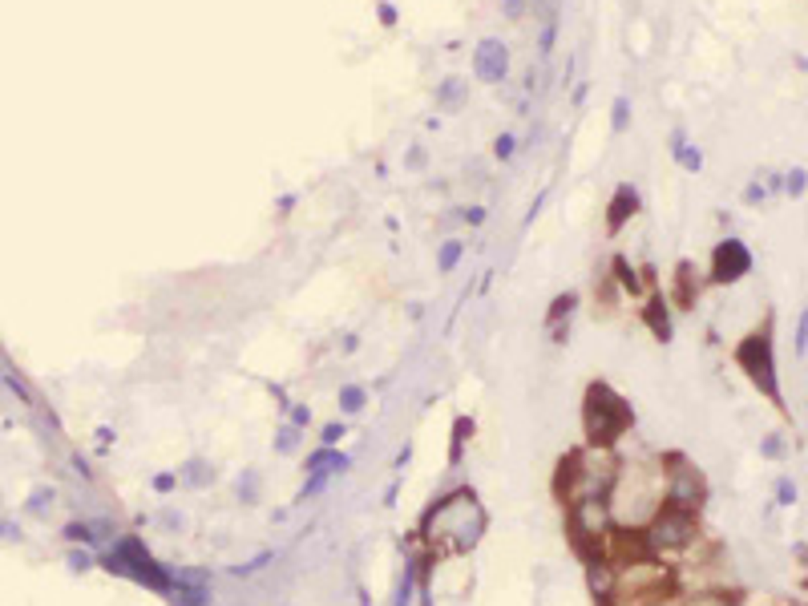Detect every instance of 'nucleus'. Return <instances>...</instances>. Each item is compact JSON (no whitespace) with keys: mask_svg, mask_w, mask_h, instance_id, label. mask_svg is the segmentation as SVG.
<instances>
[{"mask_svg":"<svg viewBox=\"0 0 808 606\" xmlns=\"http://www.w3.org/2000/svg\"><path fill=\"white\" fill-rule=\"evenodd\" d=\"M485 509L477 501L473 489H452L445 501H436L429 513H424V538L433 541V550L441 554H465L473 550L485 534Z\"/></svg>","mask_w":808,"mask_h":606,"instance_id":"f257e3e1","label":"nucleus"},{"mask_svg":"<svg viewBox=\"0 0 808 606\" xmlns=\"http://www.w3.org/2000/svg\"><path fill=\"white\" fill-rule=\"evenodd\" d=\"M634 425V412L623 396L614 393L611 384L594 380L586 388V400H582V428H586V441L594 449H614Z\"/></svg>","mask_w":808,"mask_h":606,"instance_id":"f03ea898","label":"nucleus"},{"mask_svg":"<svg viewBox=\"0 0 808 606\" xmlns=\"http://www.w3.org/2000/svg\"><path fill=\"white\" fill-rule=\"evenodd\" d=\"M97 566L110 570V574H122V578L154 590V594H170V590H174V574L166 570L162 562H154V554H150L138 538H122L110 554L97 558Z\"/></svg>","mask_w":808,"mask_h":606,"instance_id":"7ed1b4c3","label":"nucleus"},{"mask_svg":"<svg viewBox=\"0 0 808 606\" xmlns=\"http://www.w3.org/2000/svg\"><path fill=\"white\" fill-rule=\"evenodd\" d=\"M736 364L743 368V376L756 384L760 393L772 400L776 409H784L780 400V380H776V352H772V324L748 331L740 344H736Z\"/></svg>","mask_w":808,"mask_h":606,"instance_id":"20e7f679","label":"nucleus"},{"mask_svg":"<svg viewBox=\"0 0 808 606\" xmlns=\"http://www.w3.org/2000/svg\"><path fill=\"white\" fill-rule=\"evenodd\" d=\"M643 538L651 546V554H671V550H687L699 538V518L691 509L659 506L651 513V522L643 525Z\"/></svg>","mask_w":808,"mask_h":606,"instance_id":"39448f33","label":"nucleus"},{"mask_svg":"<svg viewBox=\"0 0 808 606\" xmlns=\"http://www.w3.org/2000/svg\"><path fill=\"white\" fill-rule=\"evenodd\" d=\"M703 493H708V485H703V477L695 473V465L675 461V465H671V481L663 485V506H675V509H691V513H699Z\"/></svg>","mask_w":808,"mask_h":606,"instance_id":"423d86ee","label":"nucleus"},{"mask_svg":"<svg viewBox=\"0 0 808 606\" xmlns=\"http://www.w3.org/2000/svg\"><path fill=\"white\" fill-rule=\"evenodd\" d=\"M752 271V251L740 239H724L711 251V283H736Z\"/></svg>","mask_w":808,"mask_h":606,"instance_id":"0eeeda50","label":"nucleus"},{"mask_svg":"<svg viewBox=\"0 0 808 606\" xmlns=\"http://www.w3.org/2000/svg\"><path fill=\"white\" fill-rule=\"evenodd\" d=\"M473 73H477V81H485V85L505 81V73H509V49L501 45L497 37H485L481 45L473 49Z\"/></svg>","mask_w":808,"mask_h":606,"instance_id":"6e6552de","label":"nucleus"},{"mask_svg":"<svg viewBox=\"0 0 808 606\" xmlns=\"http://www.w3.org/2000/svg\"><path fill=\"white\" fill-rule=\"evenodd\" d=\"M634 214H639V190L623 182V186L614 190V198H611V211H606V230H611V235H618V230L627 227V218H634Z\"/></svg>","mask_w":808,"mask_h":606,"instance_id":"1a4fd4ad","label":"nucleus"},{"mask_svg":"<svg viewBox=\"0 0 808 606\" xmlns=\"http://www.w3.org/2000/svg\"><path fill=\"white\" fill-rule=\"evenodd\" d=\"M574 308H578V295H574V291L558 295V299L549 303V312H546V331H549V340H554V344H562V340H566Z\"/></svg>","mask_w":808,"mask_h":606,"instance_id":"9d476101","label":"nucleus"},{"mask_svg":"<svg viewBox=\"0 0 808 606\" xmlns=\"http://www.w3.org/2000/svg\"><path fill=\"white\" fill-rule=\"evenodd\" d=\"M344 469H348V457L336 453V449H327V444L307 457V473H344Z\"/></svg>","mask_w":808,"mask_h":606,"instance_id":"9b49d317","label":"nucleus"},{"mask_svg":"<svg viewBox=\"0 0 808 606\" xmlns=\"http://www.w3.org/2000/svg\"><path fill=\"white\" fill-rule=\"evenodd\" d=\"M643 320H646V328L655 331L659 340H671V315H667V308H663V295H655V299H646V308H643Z\"/></svg>","mask_w":808,"mask_h":606,"instance_id":"f8f14e48","label":"nucleus"},{"mask_svg":"<svg viewBox=\"0 0 808 606\" xmlns=\"http://www.w3.org/2000/svg\"><path fill=\"white\" fill-rule=\"evenodd\" d=\"M174 606H210V586H190V582H174L170 590Z\"/></svg>","mask_w":808,"mask_h":606,"instance_id":"ddd939ff","label":"nucleus"},{"mask_svg":"<svg viewBox=\"0 0 808 606\" xmlns=\"http://www.w3.org/2000/svg\"><path fill=\"white\" fill-rule=\"evenodd\" d=\"M691 263H679V271H675V303L679 308H691L695 303V295H699V283H691Z\"/></svg>","mask_w":808,"mask_h":606,"instance_id":"4468645a","label":"nucleus"},{"mask_svg":"<svg viewBox=\"0 0 808 606\" xmlns=\"http://www.w3.org/2000/svg\"><path fill=\"white\" fill-rule=\"evenodd\" d=\"M182 481H186L190 489H207L210 481H214V469H210L202 457H194V461H186V465H182Z\"/></svg>","mask_w":808,"mask_h":606,"instance_id":"2eb2a0df","label":"nucleus"},{"mask_svg":"<svg viewBox=\"0 0 808 606\" xmlns=\"http://www.w3.org/2000/svg\"><path fill=\"white\" fill-rule=\"evenodd\" d=\"M364 404H368V388L364 384H344L339 388V412L356 416V412H364Z\"/></svg>","mask_w":808,"mask_h":606,"instance_id":"dca6fc26","label":"nucleus"},{"mask_svg":"<svg viewBox=\"0 0 808 606\" xmlns=\"http://www.w3.org/2000/svg\"><path fill=\"white\" fill-rule=\"evenodd\" d=\"M461 255H465V243H461V239L441 243V251H436V271H452V267L461 263Z\"/></svg>","mask_w":808,"mask_h":606,"instance_id":"f3484780","label":"nucleus"},{"mask_svg":"<svg viewBox=\"0 0 808 606\" xmlns=\"http://www.w3.org/2000/svg\"><path fill=\"white\" fill-rule=\"evenodd\" d=\"M469 433H473V421H469V416H457V425H452V444H449V465L461 461V449H465Z\"/></svg>","mask_w":808,"mask_h":606,"instance_id":"a211bd4d","label":"nucleus"},{"mask_svg":"<svg viewBox=\"0 0 808 606\" xmlns=\"http://www.w3.org/2000/svg\"><path fill=\"white\" fill-rule=\"evenodd\" d=\"M65 538H69V541H81V546H93V541H97V525H89V522H69V525H65Z\"/></svg>","mask_w":808,"mask_h":606,"instance_id":"6ab92c4d","label":"nucleus"},{"mask_svg":"<svg viewBox=\"0 0 808 606\" xmlns=\"http://www.w3.org/2000/svg\"><path fill=\"white\" fill-rule=\"evenodd\" d=\"M295 449H299V428L287 421V425L275 433V453H295Z\"/></svg>","mask_w":808,"mask_h":606,"instance_id":"aec40b11","label":"nucleus"},{"mask_svg":"<svg viewBox=\"0 0 808 606\" xmlns=\"http://www.w3.org/2000/svg\"><path fill=\"white\" fill-rule=\"evenodd\" d=\"M627 126H630V101L627 98H614V105H611V130L614 133H627Z\"/></svg>","mask_w":808,"mask_h":606,"instance_id":"412c9836","label":"nucleus"},{"mask_svg":"<svg viewBox=\"0 0 808 606\" xmlns=\"http://www.w3.org/2000/svg\"><path fill=\"white\" fill-rule=\"evenodd\" d=\"M614 279H618V283H623L630 295L639 291V275H634V267H630L627 259H614Z\"/></svg>","mask_w":808,"mask_h":606,"instance_id":"4be33fe9","label":"nucleus"},{"mask_svg":"<svg viewBox=\"0 0 808 606\" xmlns=\"http://www.w3.org/2000/svg\"><path fill=\"white\" fill-rule=\"evenodd\" d=\"M239 497L251 506V501H259V473L255 469H247V473L239 477Z\"/></svg>","mask_w":808,"mask_h":606,"instance_id":"5701e85b","label":"nucleus"},{"mask_svg":"<svg viewBox=\"0 0 808 606\" xmlns=\"http://www.w3.org/2000/svg\"><path fill=\"white\" fill-rule=\"evenodd\" d=\"M784 190H788L792 198H800L808 190V170H788V178H784Z\"/></svg>","mask_w":808,"mask_h":606,"instance_id":"b1692460","label":"nucleus"},{"mask_svg":"<svg viewBox=\"0 0 808 606\" xmlns=\"http://www.w3.org/2000/svg\"><path fill=\"white\" fill-rule=\"evenodd\" d=\"M327 481H332V473H307L304 489H299V497H315L320 489H327Z\"/></svg>","mask_w":808,"mask_h":606,"instance_id":"393cba45","label":"nucleus"},{"mask_svg":"<svg viewBox=\"0 0 808 606\" xmlns=\"http://www.w3.org/2000/svg\"><path fill=\"white\" fill-rule=\"evenodd\" d=\"M675 158H679V166H683V170H699V166H703V154H699V150H691V146H679Z\"/></svg>","mask_w":808,"mask_h":606,"instance_id":"a878e982","label":"nucleus"},{"mask_svg":"<svg viewBox=\"0 0 808 606\" xmlns=\"http://www.w3.org/2000/svg\"><path fill=\"white\" fill-rule=\"evenodd\" d=\"M514 150H517V138H514V133H501L497 142H493V154H497L501 162H509V158H514Z\"/></svg>","mask_w":808,"mask_h":606,"instance_id":"bb28decb","label":"nucleus"},{"mask_svg":"<svg viewBox=\"0 0 808 606\" xmlns=\"http://www.w3.org/2000/svg\"><path fill=\"white\" fill-rule=\"evenodd\" d=\"M174 582H190V586H210V574L207 570H178Z\"/></svg>","mask_w":808,"mask_h":606,"instance_id":"cd10ccee","label":"nucleus"},{"mask_svg":"<svg viewBox=\"0 0 808 606\" xmlns=\"http://www.w3.org/2000/svg\"><path fill=\"white\" fill-rule=\"evenodd\" d=\"M760 453H764V457H784V437H780V433H772V437H764V444H760Z\"/></svg>","mask_w":808,"mask_h":606,"instance_id":"c85d7f7f","label":"nucleus"},{"mask_svg":"<svg viewBox=\"0 0 808 606\" xmlns=\"http://www.w3.org/2000/svg\"><path fill=\"white\" fill-rule=\"evenodd\" d=\"M776 501H780V506H792V501H796V485H792L788 477L776 481Z\"/></svg>","mask_w":808,"mask_h":606,"instance_id":"c756f323","label":"nucleus"},{"mask_svg":"<svg viewBox=\"0 0 808 606\" xmlns=\"http://www.w3.org/2000/svg\"><path fill=\"white\" fill-rule=\"evenodd\" d=\"M53 497H57V493H53V489H32V497H29V509H32V513H41V509H45V506H53Z\"/></svg>","mask_w":808,"mask_h":606,"instance_id":"7c9ffc66","label":"nucleus"},{"mask_svg":"<svg viewBox=\"0 0 808 606\" xmlns=\"http://www.w3.org/2000/svg\"><path fill=\"white\" fill-rule=\"evenodd\" d=\"M93 562H97V558L89 554V550H73V554H69V570H89Z\"/></svg>","mask_w":808,"mask_h":606,"instance_id":"2f4dec72","label":"nucleus"},{"mask_svg":"<svg viewBox=\"0 0 808 606\" xmlns=\"http://www.w3.org/2000/svg\"><path fill=\"white\" fill-rule=\"evenodd\" d=\"M808 352V308L800 312V328H796V356Z\"/></svg>","mask_w":808,"mask_h":606,"instance_id":"473e14b6","label":"nucleus"},{"mask_svg":"<svg viewBox=\"0 0 808 606\" xmlns=\"http://www.w3.org/2000/svg\"><path fill=\"white\" fill-rule=\"evenodd\" d=\"M344 433H348V428L339 425V421H332V425H323V433H320V441L327 444V449H332V444H336L339 437H344Z\"/></svg>","mask_w":808,"mask_h":606,"instance_id":"72a5a7b5","label":"nucleus"},{"mask_svg":"<svg viewBox=\"0 0 808 606\" xmlns=\"http://www.w3.org/2000/svg\"><path fill=\"white\" fill-rule=\"evenodd\" d=\"M291 425H295V428H307V425H311V409H307V404H291Z\"/></svg>","mask_w":808,"mask_h":606,"instance_id":"f704fd0d","label":"nucleus"},{"mask_svg":"<svg viewBox=\"0 0 808 606\" xmlns=\"http://www.w3.org/2000/svg\"><path fill=\"white\" fill-rule=\"evenodd\" d=\"M764 198H768V190H764L760 182H752V186L743 190V202H748V206H756V202H764Z\"/></svg>","mask_w":808,"mask_h":606,"instance_id":"c9c22d12","label":"nucleus"},{"mask_svg":"<svg viewBox=\"0 0 808 606\" xmlns=\"http://www.w3.org/2000/svg\"><path fill=\"white\" fill-rule=\"evenodd\" d=\"M174 485H178L174 473H158V477H154V489H158V493H174Z\"/></svg>","mask_w":808,"mask_h":606,"instance_id":"e433bc0d","label":"nucleus"},{"mask_svg":"<svg viewBox=\"0 0 808 606\" xmlns=\"http://www.w3.org/2000/svg\"><path fill=\"white\" fill-rule=\"evenodd\" d=\"M461 98V81H445L441 85V101H457Z\"/></svg>","mask_w":808,"mask_h":606,"instance_id":"4c0bfd02","label":"nucleus"},{"mask_svg":"<svg viewBox=\"0 0 808 606\" xmlns=\"http://www.w3.org/2000/svg\"><path fill=\"white\" fill-rule=\"evenodd\" d=\"M0 541H20V529L13 522H0Z\"/></svg>","mask_w":808,"mask_h":606,"instance_id":"58836bf2","label":"nucleus"},{"mask_svg":"<svg viewBox=\"0 0 808 606\" xmlns=\"http://www.w3.org/2000/svg\"><path fill=\"white\" fill-rule=\"evenodd\" d=\"M4 384H8V388H13V393L20 396V400H25V404H29V393H25V384H20L16 376H4Z\"/></svg>","mask_w":808,"mask_h":606,"instance_id":"ea45409f","label":"nucleus"},{"mask_svg":"<svg viewBox=\"0 0 808 606\" xmlns=\"http://www.w3.org/2000/svg\"><path fill=\"white\" fill-rule=\"evenodd\" d=\"M376 13H380V20H384V25H396V8H392V4H380Z\"/></svg>","mask_w":808,"mask_h":606,"instance_id":"a19ab883","label":"nucleus"},{"mask_svg":"<svg viewBox=\"0 0 808 606\" xmlns=\"http://www.w3.org/2000/svg\"><path fill=\"white\" fill-rule=\"evenodd\" d=\"M162 522H166V525H174V529H178V525H182V513H174V509H166V513H162Z\"/></svg>","mask_w":808,"mask_h":606,"instance_id":"79ce46f5","label":"nucleus"},{"mask_svg":"<svg viewBox=\"0 0 808 606\" xmlns=\"http://www.w3.org/2000/svg\"><path fill=\"white\" fill-rule=\"evenodd\" d=\"M505 8H509V17H521V0H501Z\"/></svg>","mask_w":808,"mask_h":606,"instance_id":"37998d69","label":"nucleus"}]
</instances>
